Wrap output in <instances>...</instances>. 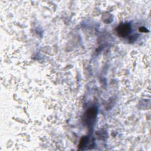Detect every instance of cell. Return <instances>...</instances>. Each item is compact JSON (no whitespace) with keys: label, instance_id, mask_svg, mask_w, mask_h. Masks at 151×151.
<instances>
[{"label":"cell","instance_id":"obj_1","mask_svg":"<svg viewBox=\"0 0 151 151\" xmlns=\"http://www.w3.org/2000/svg\"><path fill=\"white\" fill-rule=\"evenodd\" d=\"M131 31L130 26L129 24H121L117 28V32L120 37H126L129 34Z\"/></svg>","mask_w":151,"mask_h":151},{"label":"cell","instance_id":"obj_2","mask_svg":"<svg viewBox=\"0 0 151 151\" xmlns=\"http://www.w3.org/2000/svg\"><path fill=\"white\" fill-rule=\"evenodd\" d=\"M96 114V111L95 109L91 108L86 113V118L88 120L90 119V121H91L92 119L93 120L94 119Z\"/></svg>","mask_w":151,"mask_h":151}]
</instances>
